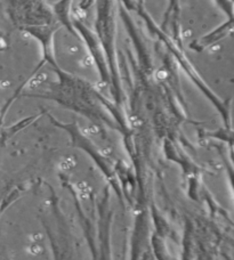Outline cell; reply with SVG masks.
I'll use <instances>...</instances> for the list:
<instances>
[{
    "instance_id": "1",
    "label": "cell",
    "mask_w": 234,
    "mask_h": 260,
    "mask_svg": "<svg viewBox=\"0 0 234 260\" xmlns=\"http://www.w3.org/2000/svg\"><path fill=\"white\" fill-rule=\"evenodd\" d=\"M56 81L50 82L46 92L35 97L57 102L70 110L76 111L95 121L110 123L103 108H109V103L103 99L91 82L85 79L64 71L62 68L53 69Z\"/></svg>"
},
{
    "instance_id": "2",
    "label": "cell",
    "mask_w": 234,
    "mask_h": 260,
    "mask_svg": "<svg viewBox=\"0 0 234 260\" xmlns=\"http://www.w3.org/2000/svg\"><path fill=\"white\" fill-rule=\"evenodd\" d=\"M94 34L104 52L111 78V91L116 101L123 96V82L116 54V0H96Z\"/></svg>"
},
{
    "instance_id": "3",
    "label": "cell",
    "mask_w": 234,
    "mask_h": 260,
    "mask_svg": "<svg viewBox=\"0 0 234 260\" xmlns=\"http://www.w3.org/2000/svg\"><path fill=\"white\" fill-rule=\"evenodd\" d=\"M12 24L22 31L31 26L56 23L50 4L46 0H3Z\"/></svg>"
},
{
    "instance_id": "4",
    "label": "cell",
    "mask_w": 234,
    "mask_h": 260,
    "mask_svg": "<svg viewBox=\"0 0 234 260\" xmlns=\"http://www.w3.org/2000/svg\"><path fill=\"white\" fill-rule=\"evenodd\" d=\"M72 24H73V29L78 36V39L81 40L83 45H85L88 55L91 56L93 64L95 65V69L98 73V76H100L101 82L103 85L111 88V78H110L109 67H107L104 52H103V49L101 47L100 43H98L94 31L91 30L90 27H88L85 23L80 20V18L72 16Z\"/></svg>"
},
{
    "instance_id": "5",
    "label": "cell",
    "mask_w": 234,
    "mask_h": 260,
    "mask_svg": "<svg viewBox=\"0 0 234 260\" xmlns=\"http://www.w3.org/2000/svg\"><path fill=\"white\" fill-rule=\"evenodd\" d=\"M60 27L61 26L57 23H53V24L31 26L22 30L23 34L35 39L39 45L41 59L37 65L39 69L43 68L45 64H48L51 69L60 68L55 53V35L60 30Z\"/></svg>"
},
{
    "instance_id": "6",
    "label": "cell",
    "mask_w": 234,
    "mask_h": 260,
    "mask_svg": "<svg viewBox=\"0 0 234 260\" xmlns=\"http://www.w3.org/2000/svg\"><path fill=\"white\" fill-rule=\"evenodd\" d=\"M234 20L233 18H225L221 24L215 26L214 29L210 30L207 34L202 35L199 38L191 41L189 48L193 50L194 53H203L206 50L214 47L215 45H218L225 40L233 34Z\"/></svg>"
},
{
    "instance_id": "7",
    "label": "cell",
    "mask_w": 234,
    "mask_h": 260,
    "mask_svg": "<svg viewBox=\"0 0 234 260\" xmlns=\"http://www.w3.org/2000/svg\"><path fill=\"white\" fill-rule=\"evenodd\" d=\"M160 27L177 45L184 47L183 32H182L181 0H168L165 15H163V21Z\"/></svg>"
},
{
    "instance_id": "8",
    "label": "cell",
    "mask_w": 234,
    "mask_h": 260,
    "mask_svg": "<svg viewBox=\"0 0 234 260\" xmlns=\"http://www.w3.org/2000/svg\"><path fill=\"white\" fill-rule=\"evenodd\" d=\"M74 0H56L50 4L51 13L55 21L61 27H64L72 37L78 39L72 24V5Z\"/></svg>"
},
{
    "instance_id": "9",
    "label": "cell",
    "mask_w": 234,
    "mask_h": 260,
    "mask_svg": "<svg viewBox=\"0 0 234 260\" xmlns=\"http://www.w3.org/2000/svg\"><path fill=\"white\" fill-rule=\"evenodd\" d=\"M215 6L221 11L226 18L234 20V3L233 0H214Z\"/></svg>"
},
{
    "instance_id": "10",
    "label": "cell",
    "mask_w": 234,
    "mask_h": 260,
    "mask_svg": "<svg viewBox=\"0 0 234 260\" xmlns=\"http://www.w3.org/2000/svg\"><path fill=\"white\" fill-rule=\"evenodd\" d=\"M95 3H96V0H80L78 5L79 12L86 13L88 9L93 6V5H95Z\"/></svg>"
},
{
    "instance_id": "11",
    "label": "cell",
    "mask_w": 234,
    "mask_h": 260,
    "mask_svg": "<svg viewBox=\"0 0 234 260\" xmlns=\"http://www.w3.org/2000/svg\"><path fill=\"white\" fill-rule=\"evenodd\" d=\"M8 46H9L8 40L5 38L3 35H0V53L6 52V50L8 49Z\"/></svg>"
},
{
    "instance_id": "12",
    "label": "cell",
    "mask_w": 234,
    "mask_h": 260,
    "mask_svg": "<svg viewBox=\"0 0 234 260\" xmlns=\"http://www.w3.org/2000/svg\"><path fill=\"white\" fill-rule=\"evenodd\" d=\"M3 112H4V108L0 110V117H2V114H3Z\"/></svg>"
}]
</instances>
